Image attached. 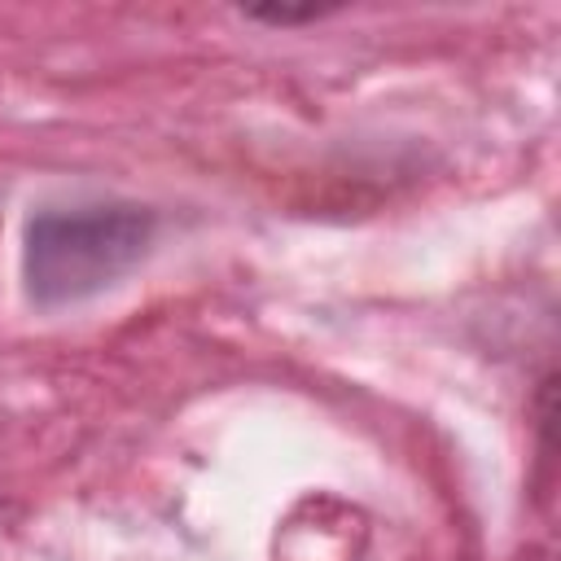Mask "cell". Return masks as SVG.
Instances as JSON below:
<instances>
[{"instance_id": "6da1fadb", "label": "cell", "mask_w": 561, "mask_h": 561, "mask_svg": "<svg viewBox=\"0 0 561 561\" xmlns=\"http://www.w3.org/2000/svg\"><path fill=\"white\" fill-rule=\"evenodd\" d=\"M153 241V210L136 202L44 206L26 224V294L70 307L127 276Z\"/></svg>"}, {"instance_id": "7a4b0ae2", "label": "cell", "mask_w": 561, "mask_h": 561, "mask_svg": "<svg viewBox=\"0 0 561 561\" xmlns=\"http://www.w3.org/2000/svg\"><path fill=\"white\" fill-rule=\"evenodd\" d=\"M329 9H316V4H307V9H285V4H267V9H245V18H254V22H272V26H298V22H316V18H324Z\"/></svg>"}]
</instances>
